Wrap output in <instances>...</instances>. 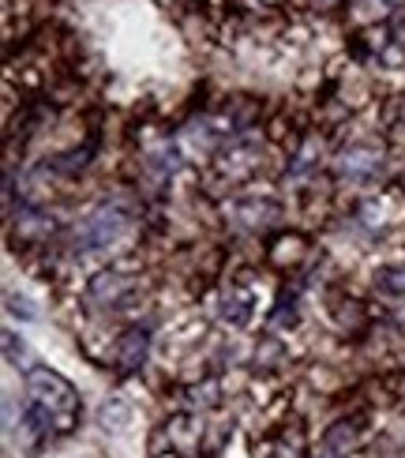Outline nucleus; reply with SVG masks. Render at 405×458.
<instances>
[{"label":"nucleus","instance_id":"9d476101","mask_svg":"<svg viewBox=\"0 0 405 458\" xmlns=\"http://www.w3.org/2000/svg\"><path fill=\"white\" fill-rule=\"evenodd\" d=\"M4 350H8V360H12V365H15V360H23V357H27L23 342L15 346V335H12V331H4Z\"/></svg>","mask_w":405,"mask_h":458},{"label":"nucleus","instance_id":"7ed1b4c3","mask_svg":"<svg viewBox=\"0 0 405 458\" xmlns=\"http://www.w3.org/2000/svg\"><path fill=\"white\" fill-rule=\"evenodd\" d=\"M131 297H135V278H128L121 271H102L87 285V301L94 309H105V312H121Z\"/></svg>","mask_w":405,"mask_h":458},{"label":"nucleus","instance_id":"0eeeda50","mask_svg":"<svg viewBox=\"0 0 405 458\" xmlns=\"http://www.w3.org/2000/svg\"><path fill=\"white\" fill-rule=\"evenodd\" d=\"M394 4H398V0H353V15L368 23V19H383V15H391V12H394Z\"/></svg>","mask_w":405,"mask_h":458},{"label":"nucleus","instance_id":"423d86ee","mask_svg":"<svg viewBox=\"0 0 405 458\" xmlns=\"http://www.w3.org/2000/svg\"><path fill=\"white\" fill-rule=\"evenodd\" d=\"M233 215H237V222L248 225V229H270V225H278L282 207L270 203V199H244V203L233 207Z\"/></svg>","mask_w":405,"mask_h":458},{"label":"nucleus","instance_id":"f257e3e1","mask_svg":"<svg viewBox=\"0 0 405 458\" xmlns=\"http://www.w3.org/2000/svg\"><path fill=\"white\" fill-rule=\"evenodd\" d=\"M27 417L42 436H72L83 421V398L61 372L27 369Z\"/></svg>","mask_w":405,"mask_h":458},{"label":"nucleus","instance_id":"39448f33","mask_svg":"<svg viewBox=\"0 0 405 458\" xmlns=\"http://www.w3.org/2000/svg\"><path fill=\"white\" fill-rule=\"evenodd\" d=\"M147 353H150V335L139 331V327H131V331L117 342V369H121V372L143 369V365H147Z\"/></svg>","mask_w":405,"mask_h":458},{"label":"nucleus","instance_id":"f03ea898","mask_svg":"<svg viewBox=\"0 0 405 458\" xmlns=\"http://www.w3.org/2000/svg\"><path fill=\"white\" fill-rule=\"evenodd\" d=\"M128 229H131V211L128 207L121 199L102 203L98 211L80 225V233H75V252H102V248L117 244Z\"/></svg>","mask_w":405,"mask_h":458},{"label":"nucleus","instance_id":"6e6552de","mask_svg":"<svg viewBox=\"0 0 405 458\" xmlns=\"http://www.w3.org/2000/svg\"><path fill=\"white\" fill-rule=\"evenodd\" d=\"M379 290L383 293H405V267H387L379 275Z\"/></svg>","mask_w":405,"mask_h":458},{"label":"nucleus","instance_id":"1a4fd4ad","mask_svg":"<svg viewBox=\"0 0 405 458\" xmlns=\"http://www.w3.org/2000/svg\"><path fill=\"white\" fill-rule=\"evenodd\" d=\"M8 304H12V309H8L12 316H23V319H34V316H38V312L30 309V301H27V297H8Z\"/></svg>","mask_w":405,"mask_h":458},{"label":"nucleus","instance_id":"20e7f679","mask_svg":"<svg viewBox=\"0 0 405 458\" xmlns=\"http://www.w3.org/2000/svg\"><path fill=\"white\" fill-rule=\"evenodd\" d=\"M379 165H383V150L375 143H353L338 155V174L350 181H368Z\"/></svg>","mask_w":405,"mask_h":458}]
</instances>
